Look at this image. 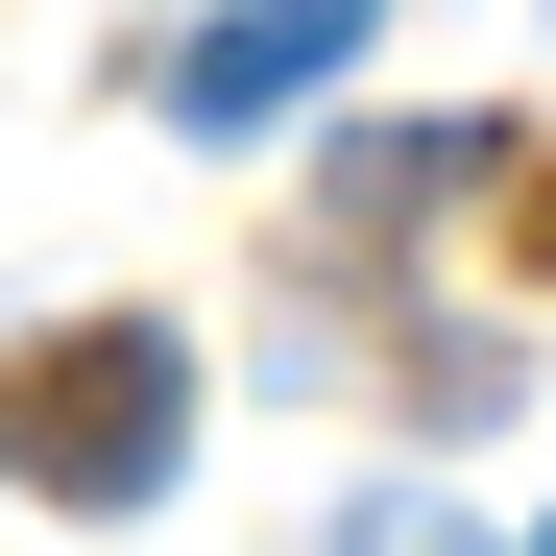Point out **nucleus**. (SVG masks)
<instances>
[{"instance_id":"1","label":"nucleus","mask_w":556,"mask_h":556,"mask_svg":"<svg viewBox=\"0 0 556 556\" xmlns=\"http://www.w3.org/2000/svg\"><path fill=\"white\" fill-rule=\"evenodd\" d=\"M169 459H194V339L169 315H73L0 363V484L25 508H146Z\"/></svg>"},{"instance_id":"2","label":"nucleus","mask_w":556,"mask_h":556,"mask_svg":"<svg viewBox=\"0 0 556 556\" xmlns=\"http://www.w3.org/2000/svg\"><path fill=\"white\" fill-rule=\"evenodd\" d=\"M339 49H363V0H218V25L169 49V122H194V146H266Z\"/></svg>"},{"instance_id":"3","label":"nucleus","mask_w":556,"mask_h":556,"mask_svg":"<svg viewBox=\"0 0 556 556\" xmlns=\"http://www.w3.org/2000/svg\"><path fill=\"white\" fill-rule=\"evenodd\" d=\"M339 556H484V532H459V508H363Z\"/></svg>"}]
</instances>
